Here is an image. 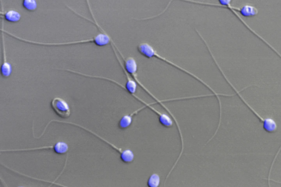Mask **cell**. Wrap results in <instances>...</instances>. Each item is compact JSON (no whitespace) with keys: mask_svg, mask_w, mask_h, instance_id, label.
I'll use <instances>...</instances> for the list:
<instances>
[{"mask_svg":"<svg viewBox=\"0 0 281 187\" xmlns=\"http://www.w3.org/2000/svg\"><path fill=\"white\" fill-rule=\"evenodd\" d=\"M85 20L89 21L94 24L99 29L101 32L99 34L94 36V37L90 39H88L86 40H77V41H72L67 42H39L35 41L33 40H29L28 39H24L20 37V36H16V35L11 33L6 30L4 29V26L3 25L2 28V32L4 33L9 35L11 37L15 39L19 40L20 41L26 42V43L33 44L35 45L38 46H50V47H56V46H68V45H77L84 44L88 43H94L96 46L103 47L108 45L111 43L112 39L111 36H110L100 25L99 23H97L96 18L93 21L91 20L88 19L87 17H85Z\"/></svg>","mask_w":281,"mask_h":187,"instance_id":"1","label":"cell"},{"mask_svg":"<svg viewBox=\"0 0 281 187\" xmlns=\"http://www.w3.org/2000/svg\"><path fill=\"white\" fill-rule=\"evenodd\" d=\"M137 50L140 54H142V56H143L144 57L147 58L151 59L152 58H156L158 59L162 60V61L164 62L165 63H166L170 65L174 66V68L178 69L181 70V71L185 72V73L187 74V75L193 77L194 79L197 80L201 83H202L203 85H204L207 88L210 89L212 92L213 94L215 95V96L216 97V98L218 101L219 105V110H220L219 120H222V102H221V99H220V96L233 97L235 96L236 94L227 95V94H218L215 91V90H214L213 88H212L208 84L206 83L202 79H201L200 77L193 74L192 72H191V71H189L184 68H183L182 67H181V66L173 63L172 61H170V60L160 55V54L157 52V51L155 49L154 47H153L149 44L147 43V42H143V43L139 44L137 47Z\"/></svg>","mask_w":281,"mask_h":187,"instance_id":"2","label":"cell"},{"mask_svg":"<svg viewBox=\"0 0 281 187\" xmlns=\"http://www.w3.org/2000/svg\"><path fill=\"white\" fill-rule=\"evenodd\" d=\"M119 54V55L124 60V67L126 70L127 71L128 73H129L133 78V79L135 80L137 84H138V85L140 87H142L147 94H149L152 99H154L155 100L156 102H157V104H160L164 109H165V110H166L169 114L170 116L172 117V118L174 119L177 128H178V130L179 133L181 143V147L184 148V138H183L181 130L178 120H177L172 112L169 110V109L163 104L164 102L175 101V99L167 100H160V99H157L156 97L154 94H153L150 91V90L148 88H147L144 85V84L138 79L137 75L138 65L135 59L132 57H128L125 59L123 55V54H122L121 52Z\"/></svg>","mask_w":281,"mask_h":187,"instance_id":"3","label":"cell"},{"mask_svg":"<svg viewBox=\"0 0 281 187\" xmlns=\"http://www.w3.org/2000/svg\"><path fill=\"white\" fill-rule=\"evenodd\" d=\"M53 122H56L59 123H63L65 124L74 125L78 127V128H80L85 131H88V132L90 133V134L100 139L101 140H102L104 142H105L106 143L108 144L109 146H111L112 148H113L114 150L117 151V152H118L120 154V160H121L122 162L125 163V164H130V163L133 162L134 159H135V155H134L133 152L131 149H123L122 148H119L117 146H116L115 145L112 144L111 142H110L109 141L106 140L105 138H104L101 136H100L99 135H98L95 132L91 131L87 128H85V127L81 125L72 123V122H65V121H61V120H51L50 122H49L46 126L45 129L44 130L43 132H42V134L40 135V137H42V136H44L45 131H46L48 126L50 125L51 124V123Z\"/></svg>","mask_w":281,"mask_h":187,"instance_id":"4","label":"cell"},{"mask_svg":"<svg viewBox=\"0 0 281 187\" xmlns=\"http://www.w3.org/2000/svg\"><path fill=\"white\" fill-rule=\"evenodd\" d=\"M228 83L230 84L231 87L234 89L236 94L238 96H239V98L243 101L244 104H245L248 107L249 110L251 111L254 115H255L256 117H257L261 121L262 123V128H263V129L265 130V131L267 133H269V134H272V133L275 132L277 129V125L275 121H274L272 118H262L260 116V115L257 113V112L255 111L254 109L248 104V103L245 100H244V99L240 94V93L243 91V90L247 89L250 86H252V85L248 86L246 87L243 88L240 90H238L235 88V87L229 80L228 81Z\"/></svg>","mask_w":281,"mask_h":187,"instance_id":"5","label":"cell"},{"mask_svg":"<svg viewBox=\"0 0 281 187\" xmlns=\"http://www.w3.org/2000/svg\"><path fill=\"white\" fill-rule=\"evenodd\" d=\"M111 45L114 53L115 54V55L116 56V58H117L118 61L121 66V68H122V69H123L126 78V80H127L126 83L125 84V86H124L123 85V84H121V83H119L117 81H116L115 80L111 79V78L103 76L102 79L111 81L112 82L116 84H117V85H118L120 87L125 89L128 93L133 96V95H135L136 94L137 87V83L135 81V80L133 79V78L131 77V76L129 73H128L127 71L126 70L124 67V65L123 63H122V62H121V60L118 55V52L117 49H116V48L115 47L114 45L113 44H111Z\"/></svg>","mask_w":281,"mask_h":187,"instance_id":"6","label":"cell"},{"mask_svg":"<svg viewBox=\"0 0 281 187\" xmlns=\"http://www.w3.org/2000/svg\"><path fill=\"white\" fill-rule=\"evenodd\" d=\"M219 4L222 5L221 8L233 10L239 13L244 17L251 18L257 16L259 11L255 6L251 5H245L240 8L235 7L231 5L232 0H218Z\"/></svg>","mask_w":281,"mask_h":187,"instance_id":"7","label":"cell"},{"mask_svg":"<svg viewBox=\"0 0 281 187\" xmlns=\"http://www.w3.org/2000/svg\"><path fill=\"white\" fill-rule=\"evenodd\" d=\"M52 150L55 153L63 155L68 152L69 146L68 144L64 142L59 141L51 146H42L40 147L18 149H6L1 150V152H30V151L41 150Z\"/></svg>","mask_w":281,"mask_h":187,"instance_id":"8","label":"cell"},{"mask_svg":"<svg viewBox=\"0 0 281 187\" xmlns=\"http://www.w3.org/2000/svg\"><path fill=\"white\" fill-rule=\"evenodd\" d=\"M51 107L57 116L60 118L68 119L71 116V108L64 100L56 97L51 101Z\"/></svg>","mask_w":281,"mask_h":187,"instance_id":"9","label":"cell"},{"mask_svg":"<svg viewBox=\"0 0 281 187\" xmlns=\"http://www.w3.org/2000/svg\"><path fill=\"white\" fill-rule=\"evenodd\" d=\"M2 32V45H3V63L1 66V74L3 77H9L12 72V66L8 61L6 50L4 32Z\"/></svg>","mask_w":281,"mask_h":187,"instance_id":"10","label":"cell"},{"mask_svg":"<svg viewBox=\"0 0 281 187\" xmlns=\"http://www.w3.org/2000/svg\"><path fill=\"white\" fill-rule=\"evenodd\" d=\"M146 108V107L144 106L130 114L125 115V116L122 117L119 120L118 128L121 130H125L129 128L132 123L133 118L137 116L140 112H142Z\"/></svg>","mask_w":281,"mask_h":187,"instance_id":"11","label":"cell"},{"mask_svg":"<svg viewBox=\"0 0 281 187\" xmlns=\"http://www.w3.org/2000/svg\"><path fill=\"white\" fill-rule=\"evenodd\" d=\"M3 10L1 12V17L4 20L12 23L19 22L21 20V15L20 12L14 10H10L7 11H4Z\"/></svg>","mask_w":281,"mask_h":187,"instance_id":"12","label":"cell"},{"mask_svg":"<svg viewBox=\"0 0 281 187\" xmlns=\"http://www.w3.org/2000/svg\"><path fill=\"white\" fill-rule=\"evenodd\" d=\"M161 183V177L157 173H154L151 175L148 179L147 185L149 187H158Z\"/></svg>","mask_w":281,"mask_h":187,"instance_id":"13","label":"cell"},{"mask_svg":"<svg viewBox=\"0 0 281 187\" xmlns=\"http://www.w3.org/2000/svg\"><path fill=\"white\" fill-rule=\"evenodd\" d=\"M22 6L24 9L29 12H34L38 8L36 0H23Z\"/></svg>","mask_w":281,"mask_h":187,"instance_id":"14","label":"cell"},{"mask_svg":"<svg viewBox=\"0 0 281 187\" xmlns=\"http://www.w3.org/2000/svg\"><path fill=\"white\" fill-rule=\"evenodd\" d=\"M183 100V98H178V100ZM180 159H177L176 161L175 162L174 165H173V166L172 167V168L174 169L175 168V166H176L177 164H178V162L179 161Z\"/></svg>","mask_w":281,"mask_h":187,"instance_id":"15","label":"cell"}]
</instances>
